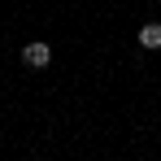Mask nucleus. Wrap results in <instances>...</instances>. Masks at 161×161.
<instances>
[{
	"label": "nucleus",
	"instance_id": "f03ea898",
	"mask_svg": "<svg viewBox=\"0 0 161 161\" xmlns=\"http://www.w3.org/2000/svg\"><path fill=\"white\" fill-rule=\"evenodd\" d=\"M139 44H144V48H161V22L139 26Z\"/></svg>",
	"mask_w": 161,
	"mask_h": 161
},
{
	"label": "nucleus",
	"instance_id": "f257e3e1",
	"mask_svg": "<svg viewBox=\"0 0 161 161\" xmlns=\"http://www.w3.org/2000/svg\"><path fill=\"white\" fill-rule=\"evenodd\" d=\"M22 61H26L31 70H44V65H48V61H53V48H48V44H39V39H35V44H26V48H22Z\"/></svg>",
	"mask_w": 161,
	"mask_h": 161
}]
</instances>
